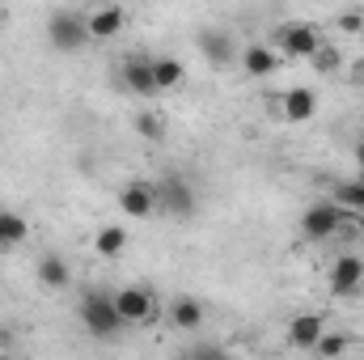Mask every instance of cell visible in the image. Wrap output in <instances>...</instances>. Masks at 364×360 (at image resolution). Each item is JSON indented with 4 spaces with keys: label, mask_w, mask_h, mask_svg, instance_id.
<instances>
[{
    "label": "cell",
    "mask_w": 364,
    "mask_h": 360,
    "mask_svg": "<svg viewBox=\"0 0 364 360\" xmlns=\"http://www.w3.org/2000/svg\"><path fill=\"white\" fill-rule=\"evenodd\" d=\"M81 322H85V331L97 335V339H110L119 327H123V314H119V305H114V292H102V288H90L85 297H81Z\"/></svg>",
    "instance_id": "6da1fadb"
},
{
    "label": "cell",
    "mask_w": 364,
    "mask_h": 360,
    "mask_svg": "<svg viewBox=\"0 0 364 360\" xmlns=\"http://www.w3.org/2000/svg\"><path fill=\"white\" fill-rule=\"evenodd\" d=\"M356 216H352V208L348 203H314L305 216H301V233L309 238V242H326V238H335L343 225H352Z\"/></svg>",
    "instance_id": "7a4b0ae2"
},
{
    "label": "cell",
    "mask_w": 364,
    "mask_h": 360,
    "mask_svg": "<svg viewBox=\"0 0 364 360\" xmlns=\"http://www.w3.org/2000/svg\"><path fill=\"white\" fill-rule=\"evenodd\" d=\"M47 43H51L55 51H81V47L90 43V26H85V17L73 13V9L51 13V17H47Z\"/></svg>",
    "instance_id": "3957f363"
},
{
    "label": "cell",
    "mask_w": 364,
    "mask_h": 360,
    "mask_svg": "<svg viewBox=\"0 0 364 360\" xmlns=\"http://www.w3.org/2000/svg\"><path fill=\"white\" fill-rule=\"evenodd\" d=\"M114 305L123 314V327H153L157 322V301H153V288L144 284H127L114 292Z\"/></svg>",
    "instance_id": "277c9868"
},
{
    "label": "cell",
    "mask_w": 364,
    "mask_h": 360,
    "mask_svg": "<svg viewBox=\"0 0 364 360\" xmlns=\"http://www.w3.org/2000/svg\"><path fill=\"white\" fill-rule=\"evenodd\" d=\"M318 43H322V34H318V26H309V21H288V26L275 30V51H279L284 60H309V55L318 51Z\"/></svg>",
    "instance_id": "5b68a950"
},
{
    "label": "cell",
    "mask_w": 364,
    "mask_h": 360,
    "mask_svg": "<svg viewBox=\"0 0 364 360\" xmlns=\"http://www.w3.org/2000/svg\"><path fill=\"white\" fill-rule=\"evenodd\" d=\"M157 212L178 216V221H191V216H195V186L186 179H178V174L157 179Z\"/></svg>",
    "instance_id": "8992f818"
},
{
    "label": "cell",
    "mask_w": 364,
    "mask_h": 360,
    "mask_svg": "<svg viewBox=\"0 0 364 360\" xmlns=\"http://www.w3.org/2000/svg\"><path fill=\"white\" fill-rule=\"evenodd\" d=\"M119 208H123V216H132V221H149V216L157 212V182L132 179L119 191Z\"/></svg>",
    "instance_id": "52a82bcc"
},
{
    "label": "cell",
    "mask_w": 364,
    "mask_h": 360,
    "mask_svg": "<svg viewBox=\"0 0 364 360\" xmlns=\"http://www.w3.org/2000/svg\"><path fill=\"white\" fill-rule=\"evenodd\" d=\"M119 81H123V90L136 93V97H153L157 90V77H153V55H127L123 60V68H119Z\"/></svg>",
    "instance_id": "ba28073f"
},
{
    "label": "cell",
    "mask_w": 364,
    "mask_h": 360,
    "mask_svg": "<svg viewBox=\"0 0 364 360\" xmlns=\"http://www.w3.org/2000/svg\"><path fill=\"white\" fill-rule=\"evenodd\" d=\"M364 288V259L356 255H339L331 263V292L335 297H356Z\"/></svg>",
    "instance_id": "9c48e42d"
},
{
    "label": "cell",
    "mask_w": 364,
    "mask_h": 360,
    "mask_svg": "<svg viewBox=\"0 0 364 360\" xmlns=\"http://www.w3.org/2000/svg\"><path fill=\"white\" fill-rule=\"evenodd\" d=\"M199 51H203V60L208 64H216V68H225V64H233V55H237V47H233V38H229V30H199Z\"/></svg>",
    "instance_id": "30bf717a"
},
{
    "label": "cell",
    "mask_w": 364,
    "mask_h": 360,
    "mask_svg": "<svg viewBox=\"0 0 364 360\" xmlns=\"http://www.w3.org/2000/svg\"><path fill=\"white\" fill-rule=\"evenodd\" d=\"M322 331H326V318L322 314H296L288 322V344L301 348V352H314V344H318Z\"/></svg>",
    "instance_id": "8fae6325"
},
{
    "label": "cell",
    "mask_w": 364,
    "mask_h": 360,
    "mask_svg": "<svg viewBox=\"0 0 364 360\" xmlns=\"http://www.w3.org/2000/svg\"><path fill=\"white\" fill-rule=\"evenodd\" d=\"M318 115V93L296 85V90L284 93V123H309Z\"/></svg>",
    "instance_id": "7c38bea8"
},
{
    "label": "cell",
    "mask_w": 364,
    "mask_h": 360,
    "mask_svg": "<svg viewBox=\"0 0 364 360\" xmlns=\"http://www.w3.org/2000/svg\"><path fill=\"white\" fill-rule=\"evenodd\" d=\"M38 284H43V288H51V292L68 288V284H73L68 259H64V255H55V250H47V255L38 259Z\"/></svg>",
    "instance_id": "4fadbf2b"
},
{
    "label": "cell",
    "mask_w": 364,
    "mask_h": 360,
    "mask_svg": "<svg viewBox=\"0 0 364 360\" xmlns=\"http://www.w3.org/2000/svg\"><path fill=\"white\" fill-rule=\"evenodd\" d=\"M123 21H127V13H123L119 4H102L97 13H90V17H85L90 38H114V34L123 30Z\"/></svg>",
    "instance_id": "5bb4252c"
},
{
    "label": "cell",
    "mask_w": 364,
    "mask_h": 360,
    "mask_svg": "<svg viewBox=\"0 0 364 360\" xmlns=\"http://www.w3.org/2000/svg\"><path fill=\"white\" fill-rule=\"evenodd\" d=\"M242 68H246V77H272L279 68V51L267 47V43H255V47L242 51Z\"/></svg>",
    "instance_id": "9a60e30c"
},
{
    "label": "cell",
    "mask_w": 364,
    "mask_h": 360,
    "mask_svg": "<svg viewBox=\"0 0 364 360\" xmlns=\"http://www.w3.org/2000/svg\"><path fill=\"white\" fill-rule=\"evenodd\" d=\"M203 318H208V314H203V305H199L195 297H178V301L170 305V322H174L178 331H199Z\"/></svg>",
    "instance_id": "2e32d148"
},
{
    "label": "cell",
    "mask_w": 364,
    "mask_h": 360,
    "mask_svg": "<svg viewBox=\"0 0 364 360\" xmlns=\"http://www.w3.org/2000/svg\"><path fill=\"white\" fill-rule=\"evenodd\" d=\"M123 246H127V229H123V225H102V229H97V238H93L97 259H119V255H123Z\"/></svg>",
    "instance_id": "e0dca14e"
},
{
    "label": "cell",
    "mask_w": 364,
    "mask_h": 360,
    "mask_svg": "<svg viewBox=\"0 0 364 360\" xmlns=\"http://www.w3.org/2000/svg\"><path fill=\"white\" fill-rule=\"evenodd\" d=\"M26 238H30V225H26V216H17V212L0 208V250H13V246H21Z\"/></svg>",
    "instance_id": "ac0fdd59"
},
{
    "label": "cell",
    "mask_w": 364,
    "mask_h": 360,
    "mask_svg": "<svg viewBox=\"0 0 364 360\" xmlns=\"http://www.w3.org/2000/svg\"><path fill=\"white\" fill-rule=\"evenodd\" d=\"M153 77H157V90H178L186 81V68L174 55H153Z\"/></svg>",
    "instance_id": "d6986e66"
},
{
    "label": "cell",
    "mask_w": 364,
    "mask_h": 360,
    "mask_svg": "<svg viewBox=\"0 0 364 360\" xmlns=\"http://www.w3.org/2000/svg\"><path fill=\"white\" fill-rule=\"evenodd\" d=\"M309 64H314L322 77H331V73H339V68H343V55H339V47H331V43H318V51L309 55Z\"/></svg>",
    "instance_id": "ffe728a7"
},
{
    "label": "cell",
    "mask_w": 364,
    "mask_h": 360,
    "mask_svg": "<svg viewBox=\"0 0 364 360\" xmlns=\"http://www.w3.org/2000/svg\"><path fill=\"white\" fill-rule=\"evenodd\" d=\"M136 136H140V140H161V136H166V119L153 115V110L136 115Z\"/></svg>",
    "instance_id": "44dd1931"
},
{
    "label": "cell",
    "mask_w": 364,
    "mask_h": 360,
    "mask_svg": "<svg viewBox=\"0 0 364 360\" xmlns=\"http://www.w3.org/2000/svg\"><path fill=\"white\" fill-rule=\"evenodd\" d=\"M348 352V339L343 335H318V344H314V356H322V360H331V356H343Z\"/></svg>",
    "instance_id": "7402d4cb"
},
{
    "label": "cell",
    "mask_w": 364,
    "mask_h": 360,
    "mask_svg": "<svg viewBox=\"0 0 364 360\" xmlns=\"http://www.w3.org/2000/svg\"><path fill=\"white\" fill-rule=\"evenodd\" d=\"M335 199H339V203H348V208H360V212H364V174H360V179H352V182H343V186L335 191Z\"/></svg>",
    "instance_id": "603a6c76"
},
{
    "label": "cell",
    "mask_w": 364,
    "mask_h": 360,
    "mask_svg": "<svg viewBox=\"0 0 364 360\" xmlns=\"http://www.w3.org/2000/svg\"><path fill=\"white\" fill-rule=\"evenodd\" d=\"M339 30H343V34H360L364 30V13H339Z\"/></svg>",
    "instance_id": "cb8c5ba5"
},
{
    "label": "cell",
    "mask_w": 364,
    "mask_h": 360,
    "mask_svg": "<svg viewBox=\"0 0 364 360\" xmlns=\"http://www.w3.org/2000/svg\"><path fill=\"white\" fill-rule=\"evenodd\" d=\"M352 157H356V166L364 170V140H356V149H352Z\"/></svg>",
    "instance_id": "d4e9b609"
},
{
    "label": "cell",
    "mask_w": 364,
    "mask_h": 360,
    "mask_svg": "<svg viewBox=\"0 0 364 360\" xmlns=\"http://www.w3.org/2000/svg\"><path fill=\"white\" fill-rule=\"evenodd\" d=\"M352 225H356V229H360V233H364V216H356V221H352Z\"/></svg>",
    "instance_id": "484cf974"
},
{
    "label": "cell",
    "mask_w": 364,
    "mask_h": 360,
    "mask_svg": "<svg viewBox=\"0 0 364 360\" xmlns=\"http://www.w3.org/2000/svg\"><path fill=\"white\" fill-rule=\"evenodd\" d=\"M0 144H4V132H0Z\"/></svg>",
    "instance_id": "4316f807"
}]
</instances>
